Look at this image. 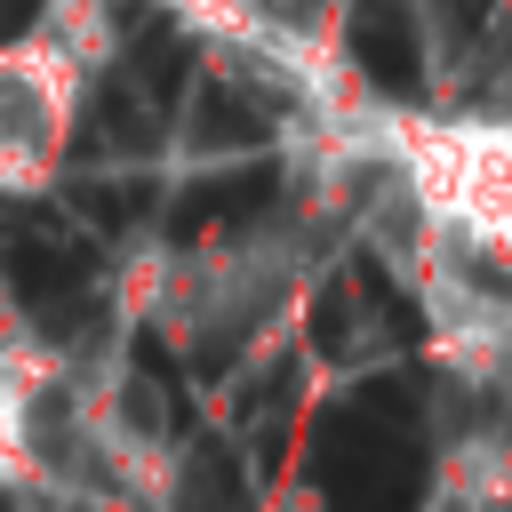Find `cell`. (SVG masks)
Masks as SVG:
<instances>
[{"mask_svg": "<svg viewBox=\"0 0 512 512\" xmlns=\"http://www.w3.org/2000/svg\"><path fill=\"white\" fill-rule=\"evenodd\" d=\"M96 64H104V16L88 0H56L24 40L0 48V192L48 184Z\"/></svg>", "mask_w": 512, "mask_h": 512, "instance_id": "6da1fadb", "label": "cell"}]
</instances>
